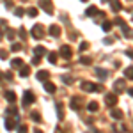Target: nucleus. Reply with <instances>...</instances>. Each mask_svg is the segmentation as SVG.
<instances>
[{"label":"nucleus","instance_id":"obj_1","mask_svg":"<svg viewBox=\"0 0 133 133\" xmlns=\"http://www.w3.org/2000/svg\"><path fill=\"white\" fill-rule=\"evenodd\" d=\"M80 87L85 92H101L103 91V85H96V83H91V82H82Z\"/></svg>","mask_w":133,"mask_h":133},{"label":"nucleus","instance_id":"obj_2","mask_svg":"<svg viewBox=\"0 0 133 133\" xmlns=\"http://www.w3.org/2000/svg\"><path fill=\"white\" fill-rule=\"evenodd\" d=\"M30 34H32V37H34V39H41L43 36H44V27L37 23V25H34V27H32Z\"/></svg>","mask_w":133,"mask_h":133},{"label":"nucleus","instance_id":"obj_3","mask_svg":"<svg viewBox=\"0 0 133 133\" xmlns=\"http://www.w3.org/2000/svg\"><path fill=\"white\" fill-rule=\"evenodd\" d=\"M39 5L46 14H53V7H51V0H39Z\"/></svg>","mask_w":133,"mask_h":133},{"label":"nucleus","instance_id":"obj_4","mask_svg":"<svg viewBox=\"0 0 133 133\" xmlns=\"http://www.w3.org/2000/svg\"><path fill=\"white\" fill-rule=\"evenodd\" d=\"M34 101H36L34 92H32V91H25V94H23V105L27 107V105H32Z\"/></svg>","mask_w":133,"mask_h":133},{"label":"nucleus","instance_id":"obj_5","mask_svg":"<svg viewBox=\"0 0 133 133\" xmlns=\"http://www.w3.org/2000/svg\"><path fill=\"white\" fill-rule=\"evenodd\" d=\"M61 55L64 57V59H71L73 57V50H71V46L69 44H64V46H61Z\"/></svg>","mask_w":133,"mask_h":133},{"label":"nucleus","instance_id":"obj_6","mask_svg":"<svg viewBox=\"0 0 133 133\" xmlns=\"http://www.w3.org/2000/svg\"><path fill=\"white\" fill-rule=\"evenodd\" d=\"M69 107H71L73 110H78V108L82 107V98H80V96H75V98H71V101H69Z\"/></svg>","mask_w":133,"mask_h":133},{"label":"nucleus","instance_id":"obj_7","mask_svg":"<svg viewBox=\"0 0 133 133\" xmlns=\"http://www.w3.org/2000/svg\"><path fill=\"white\" fill-rule=\"evenodd\" d=\"M105 101H107V105L112 108L114 105H117V94H107V96H105Z\"/></svg>","mask_w":133,"mask_h":133},{"label":"nucleus","instance_id":"obj_8","mask_svg":"<svg viewBox=\"0 0 133 133\" xmlns=\"http://www.w3.org/2000/svg\"><path fill=\"white\" fill-rule=\"evenodd\" d=\"M36 76H37V80H39V82H48V78H50V73L46 71V69H41V71H37V75H36Z\"/></svg>","mask_w":133,"mask_h":133},{"label":"nucleus","instance_id":"obj_9","mask_svg":"<svg viewBox=\"0 0 133 133\" xmlns=\"http://www.w3.org/2000/svg\"><path fill=\"white\" fill-rule=\"evenodd\" d=\"M114 89H115V92H124L126 91V80H117L114 83Z\"/></svg>","mask_w":133,"mask_h":133},{"label":"nucleus","instance_id":"obj_10","mask_svg":"<svg viewBox=\"0 0 133 133\" xmlns=\"http://www.w3.org/2000/svg\"><path fill=\"white\" fill-rule=\"evenodd\" d=\"M16 126H18V121H16V119H12V117H7V119H5V128H7L9 131H12Z\"/></svg>","mask_w":133,"mask_h":133},{"label":"nucleus","instance_id":"obj_11","mask_svg":"<svg viewBox=\"0 0 133 133\" xmlns=\"http://www.w3.org/2000/svg\"><path fill=\"white\" fill-rule=\"evenodd\" d=\"M48 30H50V36H53V37H59V36H61V27H59V25H55V23L50 25V29H48Z\"/></svg>","mask_w":133,"mask_h":133},{"label":"nucleus","instance_id":"obj_12","mask_svg":"<svg viewBox=\"0 0 133 133\" xmlns=\"http://www.w3.org/2000/svg\"><path fill=\"white\" fill-rule=\"evenodd\" d=\"M110 115H112V119H117V121H121L123 119V110H119V108H112L110 110Z\"/></svg>","mask_w":133,"mask_h":133},{"label":"nucleus","instance_id":"obj_13","mask_svg":"<svg viewBox=\"0 0 133 133\" xmlns=\"http://www.w3.org/2000/svg\"><path fill=\"white\" fill-rule=\"evenodd\" d=\"M55 110H57L59 121H62V119H64V105H62V103H57V105H55Z\"/></svg>","mask_w":133,"mask_h":133},{"label":"nucleus","instance_id":"obj_14","mask_svg":"<svg viewBox=\"0 0 133 133\" xmlns=\"http://www.w3.org/2000/svg\"><path fill=\"white\" fill-rule=\"evenodd\" d=\"M110 7H112L114 12H119V11H123V5H121V2H119V0H112V2H110Z\"/></svg>","mask_w":133,"mask_h":133},{"label":"nucleus","instance_id":"obj_15","mask_svg":"<svg viewBox=\"0 0 133 133\" xmlns=\"http://www.w3.org/2000/svg\"><path fill=\"white\" fill-rule=\"evenodd\" d=\"M5 99L12 105V103L16 101V92H14V91H5Z\"/></svg>","mask_w":133,"mask_h":133},{"label":"nucleus","instance_id":"obj_16","mask_svg":"<svg viewBox=\"0 0 133 133\" xmlns=\"http://www.w3.org/2000/svg\"><path fill=\"white\" fill-rule=\"evenodd\" d=\"M46 57H48L50 64H57V61H59V55H57L55 51H48V53H46Z\"/></svg>","mask_w":133,"mask_h":133},{"label":"nucleus","instance_id":"obj_17","mask_svg":"<svg viewBox=\"0 0 133 133\" xmlns=\"http://www.w3.org/2000/svg\"><path fill=\"white\" fill-rule=\"evenodd\" d=\"M121 29H123V36H124V37L131 39V29H130L126 23H123V25H121Z\"/></svg>","mask_w":133,"mask_h":133},{"label":"nucleus","instance_id":"obj_18","mask_svg":"<svg viewBox=\"0 0 133 133\" xmlns=\"http://www.w3.org/2000/svg\"><path fill=\"white\" fill-rule=\"evenodd\" d=\"M34 53H36L37 57H44L48 51H46V48H44V46H36V48H34Z\"/></svg>","mask_w":133,"mask_h":133},{"label":"nucleus","instance_id":"obj_19","mask_svg":"<svg viewBox=\"0 0 133 133\" xmlns=\"http://www.w3.org/2000/svg\"><path fill=\"white\" fill-rule=\"evenodd\" d=\"M44 91L51 94V92H55V91H57V87H55V83H51L50 80H48V82H44Z\"/></svg>","mask_w":133,"mask_h":133},{"label":"nucleus","instance_id":"obj_20","mask_svg":"<svg viewBox=\"0 0 133 133\" xmlns=\"http://www.w3.org/2000/svg\"><path fill=\"white\" fill-rule=\"evenodd\" d=\"M96 75H98L101 80H105V78L108 76V71H107V69H103V68H96Z\"/></svg>","mask_w":133,"mask_h":133},{"label":"nucleus","instance_id":"obj_21","mask_svg":"<svg viewBox=\"0 0 133 133\" xmlns=\"http://www.w3.org/2000/svg\"><path fill=\"white\" fill-rule=\"evenodd\" d=\"M30 119L34 121V123H41L43 117H41V114L37 112V110H34V112H30Z\"/></svg>","mask_w":133,"mask_h":133},{"label":"nucleus","instance_id":"obj_22","mask_svg":"<svg viewBox=\"0 0 133 133\" xmlns=\"http://www.w3.org/2000/svg\"><path fill=\"white\" fill-rule=\"evenodd\" d=\"M29 75H30V68H29V66H21V68H20V76L27 78Z\"/></svg>","mask_w":133,"mask_h":133},{"label":"nucleus","instance_id":"obj_23","mask_svg":"<svg viewBox=\"0 0 133 133\" xmlns=\"http://www.w3.org/2000/svg\"><path fill=\"white\" fill-rule=\"evenodd\" d=\"M98 108H99L98 101H91L89 105H87V110H89V112H98Z\"/></svg>","mask_w":133,"mask_h":133},{"label":"nucleus","instance_id":"obj_24","mask_svg":"<svg viewBox=\"0 0 133 133\" xmlns=\"http://www.w3.org/2000/svg\"><path fill=\"white\" fill-rule=\"evenodd\" d=\"M85 14H87V16H96V14H98V7H96V5H91V7H87Z\"/></svg>","mask_w":133,"mask_h":133},{"label":"nucleus","instance_id":"obj_25","mask_svg":"<svg viewBox=\"0 0 133 133\" xmlns=\"http://www.w3.org/2000/svg\"><path fill=\"white\" fill-rule=\"evenodd\" d=\"M124 76H126L128 80H131V78H133V68H131V66H128V68L124 69Z\"/></svg>","mask_w":133,"mask_h":133},{"label":"nucleus","instance_id":"obj_26","mask_svg":"<svg viewBox=\"0 0 133 133\" xmlns=\"http://www.w3.org/2000/svg\"><path fill=\"white\" fill-rule=\"evenodd\" d=\"M11 66H12V68H18V69H20L21 66H23V61H21V59H12V61H11Z\"/></svg>","mask_w":133,"mask_h":133},{"label":"nucleus","instance_id":"obj_27","mask_svg":"<svg viewBox=\"0 0 133 133\" xmlns=\"http://www.w3.org/2000/svg\"><path fill=\"white\" fill-rule=\"evenodd\" d=\"M5 114H7V117H11V115H18V108H16V107H9V108L5 110Z\"/></svg>","mask_w":133,"mask_h":133},{"label":"nucleus","instance_id":"obj_28","mask_svg":"<svg viewBox=\"0 0 133 133\" xmlns=\"http://www.w3.org/2000/svg\"><path fill=\"white\" fill-rule=\"evenodd\" d=\"M101 29H103L105 32H110V30H112V21H103Z\"/></svg>","mask_w":133,"mask_h":133},{"label":"nucleus","instance_id":"obj_29","mask_svg":"<svg viewBox=\"0 0 133 133\" xmlns=\"http://www.w3.org/2000/svg\"><path fill=\"white\" fill-rule=\"evenodd\" d=\"M18 128V133H29V126L27 124H20V126H16Z\"/></svg>","mask_w":133,"mask_h":133},{"label":"nucleus","instance_id":"obj_30","mask_svg":"<svg viewBox=\"0 0 133 133\" xmlns=\"http://www.w3.org/2000/svg\"><path fill=\"white\" fill-rule=\"evenodd\" d=\"M9 41H14V37H16V34H14V30H11V29H7V36H5Z\"/></svg>","mask_w":133,"mask_h":133},{"label":"nucleus","instance_id":"obj_31","mask_svg":"<svg viewBox=\"0 0 133 133\" xmlns=\"http://www.w3.org/2000/svg\"><path fill=\"white\" fill-rule=\"evenodd\" d=\"M91 59H89V57H83V55H82V57H80V64H83V66H89V64H91Z\"/></svg>","mask_w":133,"mask_h":133},{"label":"nucleus","instance_id":"obj_32","mask_svg":"<svg viewBox=\"0 0 133 133\" xmlns=\"http://www.w3.org/2000/svg\"><path fill=\"white\" fill-rule=\"evenodd\" d=\"M21 48H23V46H21L20 43H12V44H11V50L12 51H20Z\"/></svg>","mask_w":133,"mask_h":133},{"label":"nucleus","instance_id":"obj_33","mask_svg":"<svg viewBox=\"0 0 133 133\" xmlns=\"http://www.w3.org/2000/svg\"><path fill=\"white\" fill-rule=\"evenodd\" d=\"M27 14L32 16V18H36V16H37V9H36V7H30V9L27 11Z\"/></svg>","mask_w":133,"mask_h":133},{"label":"nucleus","instance_id":"obj_34","mask_svg":"<svg viewBox=\"0 0 133 133\" xmlns=\"http://www.w3.org/2000/svg\"><path fill=\"white\" fill-rule=\"evenodd\" d=\"M80 51H85V50H89V43L87 41H82L80 43V48H78Z\"/></svg>","mask_w":133,"mask_h":133},{"label":"nucleus","instance_id":"obj_35","mask_svg":"<svg viewBox=\"0 0 133 133\" xmlns=\"http://www.w3.org/2000/svg\"><path fill=\"white\" fill-rule=\"evenodd\" d=\"M14 14H16V16H23V14H25V9H23V7H16V9H14Z\"/></svg>","mask_w":133,"mask_h":133},{"label":"nucleus","instance_id":"obj_36","mask_svg":"<svg viewBox=\"0 0 133 133\" xmlns=\"http://www.w3.org/2000/svg\"><path fill=\"white\" fill-rule=\"evenodd\" d=\"M7 57H9V51L7 50H0V59H2V61H5Z\"/></svg>","mask_w":133,"mask_h":133},{"label":"nucleus","instance_id":"obj_37","mask_svg":"<svg viewBox=\"0 0 133 133\" xmlns=\"http://www.w3.org/2000/svg\"><path fill=\"white\" fill-rule=\"evenodd\" d=\"M62 82L71 85V83H73V78H71V76H68V75H64V76H62Z\"/></svg>","mask_w":133,"mask_h":133},{"label":"nucleus","instance_id":"obj_38","mask_svg":"<svg viewBox=\"0 0 133 133\" xmlns=\"http://www.w3.org/2000/svg\"><path fill=\"white\" fill-rule=\"evenodd\" d=\"M39 62H41V57H37V55L32 59V64H34V66H39Z\"/></svg>","mask_w":133,"mask_h":133},{"label":"nucleus","instance_id":"obj_39","mask_svg":"<svg viewBox=\"0 0 133 133\" xmlns=\"http://www.w3.org/2000/svg\"><path fill=\"white\" fill-rule=\"evenodd\" d=\"M20 36H21V37H23V39H27V30H25L23 27H21V29H20Z\"/></svg>","mask_w":133,"mask_h":133},{"label":"nucleus","instance_id":"obj_40","mask_svg":"<svg viewBox=\"0 0 133 133\" xmlns=\"http://www.w3.org/2000/svg\"><path fill=\"white\" fill-rule=\"evenodd\" d=\"M4 76H5V80H12V71H7Z\"/></svg>","mask_w":133,"mask_h":133},{"label":"nucleus","instance_id":"obj_41","mask_svg":"<svg viewBox=\"0 0 133 133\" xmlns=\"http://www.w3.org/2000/svg\"><path fill=\"white\" fill-rule=\"evenodd\" d=\"M112 43H114L112 37H105V44H112Z\"/></svg>","mask_w":133,"mask_h":133},{"label":"nucleus","instance_id":"obj_42","mask_svg":"<svg viewBox=\"0 0 133 133\" xmlns=\"http://www.w3.org/2000/svg\"><path fill=\"white\" fill-rule=\"evenodd\" d=\"M0 25H2V27H5V25H7V21H5V20H0Z\"/></svg>","mask_w":133,"mask_h":133},{"label":"nucleus","instance_id":"obj_43","mask_svg":"<svg viewBox=\"0 0 133 133\" xmlns=\"http://www.w3.org/2000/svg\"><path fill=\"white\" fill-rule=\"evenodd\" d=\"M34 133H43V131H41V130H36V131H34Z\"/></svg>","mask_w":133,"mask_h":133},{"label":"nucleus","instance_id":"obj_44","mask_svg":"<svg viewBox=\"0 0 133 133\" xmlns=\"http://www.w3.org/2000/svg\"><path fill=\"white\" fill-rule=\"evenodd\" d=\"M2 76H4V73H2V71H0V80H2Z\"/></svg>","mask_w":133,"mask_h":133},{"label":"nucleus","instance_id":"obj_45","mask_svg":"<svg viewBox=\"0 0 133 133\" xmlns=\"http://www.w3.org/2000/svg\"><path fill=\"white\" fill-rule=\"evenodd\" d=\"M82 2H89V0H82Z\"/></svg>","mask_w":133,"mask_h":133}]
</instances>
